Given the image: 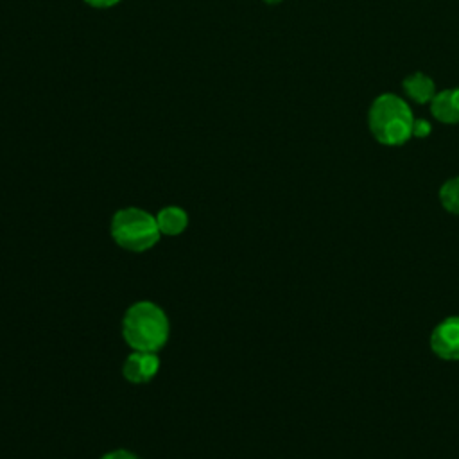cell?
Listing matches in <instances>:
<instances>
[{"mask_svg": "<svg viewBox=\"0 0 459 459\" xmlns=\"http://www.w3.org/2000/svg\"><path fill=\"white\" fill-rule=\"evenodd\" d=\"M368 124L377 142L384 145H402L412 136L414 117L402 97L382 93L369 108Z\"/></svg>", "mask_w": 459, "mask_h": 459, "instance_id": "obj_1", "label": "cell"}, {"mask_svg": "<svg viewBox=\"0 0 459 459\" xmlns=\"http://www.w3.org/2000/svg\"><path fill=\"white\" fill-rule=\"evenodd\" d=\"M126 342L136 351H158L169 339V319L152 301L131 305L122 321Z\"/></svg>", "mask_w": 459, "mask_h": 459, "instance_id": "obj_2", "label": "cell"}, {"mask_svg": "<svg viewBox=\"0 0 459 459\" xmlns=\"http://www.w3.org/2000/svg\"><path fill=\"white\" fill-rule=\"evenodd\" d=\"M111 235L118 246L129 251H147L160 240L156 217L140 208H124L113 215Z\"/></svg>", "mask_w": 459, "mask_h": 459, "instance_id": "obj_3", "label": "cell"}, {"mask_svg": "<svg viewBox=\"0 0 459 459\" xmlns=\"http://www.w3.org/2000/svg\"><path fill=\"white\" fill-rule=\"evenodd\" d=\"M432 351L445 360H459V316L443 319L430 333Z\"/></svg>", "mask_w": 459, "mask_h": 459, "instance_id": "obj_4", "label": "cell"}, {"mask_svg": "<svg viewBox=\"0 0 459 459\" xmlns=\"http://www.w3.org/2000/svg\"><path fill=\"white\" fill-rule=\"evenodd\" d=\"M160 369V359L156 351H133L122 368L124 377L133 384H145L154 378Z\"/></svg>", "mask_w": 459, "mask_h": 459, "instance_id": "obj_5", "label": "cell"}, {"mask_svg": "<svg viewBox=\"0 0 459 459\" xmlns=\"http://www.w3.org/2000/svg\"><path fill=\"white\" fill-rule=\"evenodd\" d=\"M430 113L445 124H459V88H448L434 95Z\"/></svg>", "mask_w": 459, "mask_h": 459, "instance_id": "obj_6", "label": "cell"}, {"mask_svg": "<svg viewBox=\"0 0 459 459\" xmlns=\"http://www.w3.org/2000/svg\"><path fill=\"white\" fill-rule=\"evenodd\" d=\"M407 97H411L414 102L418 104H425V102H430L436 95V86H434V81L421 74V72H414L411 75H407L402 82Z\"/></svg>", "mask_w": 459, "mask_h": 459, "instance_id": "obj_7", "label": "cell"}, {"mask_svg": "<svg viewBox=\"0 0 459 459\" xmlns=\"http://www.w3.org/2000/svg\"><path fill=\"white\" fill-rule=\"evenodd\" d=\"M161 235H179L188 224V215L179 206H165L156 215Z\"/></svg>", "mask_w": 459, "mask_h": 459, "instance_id": "obj_8", "label": "cell"}, {"mask_svg": "<svg viewBox=\"0 0 459 459\" xmlns=\"http://www.w3.org/2000/svg\"><path fill=\"white\" fill-rule=\"evenodd\" d=\"M439 201L446 212L459 215V176L441 185Z\"/></svg>", "mask_w": 459, "mask_h": 459, "instance_id": "obj_9", "label": "cell"}, {"mask_svg": "<svg viewBox=\"0 0 459 459\" xmlns=\"http://www.w3.org/2000/svg\"><path fill=\"white\" fill-rule=\"evenodd\" d=\"M432 131V126L429 120L425 118H414V126H412V136H418V138H425L429 136Z\"/></svg>", "mask_w": 459, "mask_h": 459, "instance_id": "obj_10", "label": "cell"}, {"mask_svg": "<svg viewBox=\"0 0 459 459\" xmlns=\"http://www.w3.org/2000/svg\"><path fill=\"white\" fill-rule=\"evenodd\" d=\"M100 459H138L134 454L127 452V450H115V452H109L106 455H102Z\"/></svg>", "mask_w": 459, "mask_h": 459, "instance_id": "obj_11", "label": "cell"}, {"mask_svg": "<svg viewBox=\"0 0 459 459\" xmlns=\"http://www.w3.org/2000/svg\"><path fill=\"white\" fill-rule=\"evenodd\" d=\"M84 2L95 9H106V7L117 5L120 0H84Z\"/></svg>", "mask_w": 459, "mask_h": 459, "instance_id": "obj_12", "label": "cell"}, {"mask_svg": "<svg viewBox=\"0 0 459 459\" xmlns=\"http://www.w3.org/2000/svg\"><path fill=\"white\" fill-rule=\"evenodd\" d=\"M264 2H265V4H280L281 0H264Z\"/></svg>", "mask_w": 459, "mask_h": 459, "instance_id": "obj_13", "label": "cell"}]
</instances>
